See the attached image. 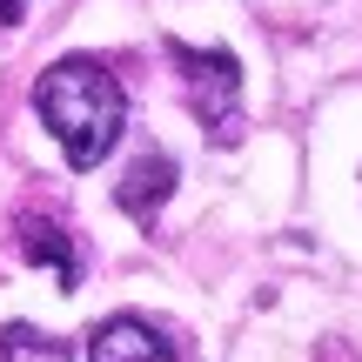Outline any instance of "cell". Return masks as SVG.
I'll return each instance as SVG.
<instances>
[{
	"label": "cell",
	"instance_id": "1",
	"mask_svg": "<svg viewBox=\"0 0 362 362\" xmlns=\"http://www.w3.org/2000/svg\"><path fill=\"white\" fill-rule=\"evenodd\" d=\"M34 115L61 141L67 168H101V155L128 128V94H121L115 67H101L94 54H67L34 81Z\"/></svg>",
	"mask_w": 362,
	"mask_h": 362
},
{
	"label": "cell",
	"instance_id": "2",
	"mask_svg": "<svg viewBox=\"0 0 362 362\" xmlns=\"http://www.w3.org/2000/svg\"><path fill=\"white\" fill-rule=\"evenodd\" d=\"M168 61L181 67V94H188L194 121H202L215 141H235V134H242V67H235V54L228 47L168 40Z\"/></svg>",
	"mask_w": 362,
	"mask_h": 362
},
{
	"label": "cell",
	"instance_id": "3",
	"mask_svg": "<svg viewBox=\"0 0 362 362\" xmlns=\"http://www.w3.org/2000/svg\"><path fill=\"white\" fill-rule=\"evenodd\" d=\"M88 362H175V342L141 315H107L88 336Z\"/></svg>",
	"mask_w": 362,
	"mask_h": 362
},
{
	"label": "cell",
	"instance_id": "4",
	"mask_svg": "<svg viewBox=\"0 0 362 362\" xmlns=\"http://www.w3.org/2000/svg\"><path fill=\"white\" fill-rule=\"evenodd\" d=\"M168 194H175V161H168V155H141V161L128 168V181L115 188V202L128 208L134 221H155V208L168 202Z\"/></svg>",
	"mask_w": 362,
	"mask_h": 362
},
{
	"label": "cell",
	"instance_id": "5",
	"mask_svg": "<svg viewBox=\"0 0 362 362\" xmlns=\"http://www.w3.org/2000/svg\"><path fill=\"white\" fill-rule=\"evenodd\" d=\"M21 255L27 262H54V282H61V288L81 282V255H74V242H67L61 221H34V215H27L21 221Z\"/></svg>",
	"mask_w": 362,
	"mask_h": 362
},
{
	"label": "cell",
	"instance_id": "6",
	"mask_svg": "<svg viewBox=\"0 0 362 362\" xmlns=\"http://www.w3.org/2000/svg\"><path fill=\"white\" fill-rule=\"evenodd\" d=\"M0 362H74V349H67L61 336H40V329H27V322H7L0 329Z\"/></svg>",
	"mask_w": 362,
	"mask_h": 362
},
{
	"label": "cell",
	"instance_id": "7",
	"mask_svg": "<svg viewBox=\"0 0 362 362\" xmlns=\"http://www.w3.org/2000/svg\"><path fill=\"white\" fill-rule=\"evenodd\" d=\"M27 7H34V0H0V27H21Z\"/></svg>",
	"mask_w": 362,
	"mask_h": 362
}]
</instances>
